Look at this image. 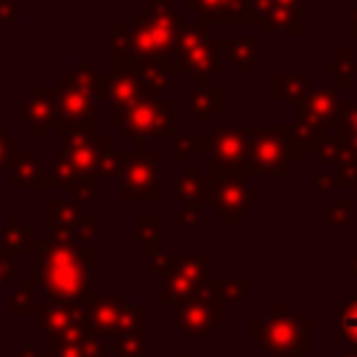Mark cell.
Returning <instances> with one entry per match:
<instances>
[{
	"mask_svg": "<svg viewBox=\"0 0 357 357\" xmlns=\"http://www.w3.org/2000/svg\"><path fill=\"white\" fill-rule=\"evenodd\" d=\"M39 251V271L45 290L56 298H75L89 284L92 254H84L70 240H50L36 243Z\"/></svg>",
	"mask_w": 357,
	"mask_h": 357,
	"instance_id": "1",
	"label": "cell"
},
{
	"mask_svg": "<svg viewBox=\"0 0 357 357\" xmlns=\"http://www.w3.org/2000/svg\"><path fill=\"white\" fill-rule=\"evenodd\" d=\"M181 28H184L181 11L173 6V0H153L148 8H139L134 14V28H131L137 59L167 61L173 56Z\"/></svg>",
	"mask_w": 357,
	"mask_h": 357,
	"instance_id": "2",
	"label": "cell"
},
{
	"mask_svg": "<svg viewBox=\"0 0 357 357\" xmlns=\"http://www.w3.org/2000/svg\"><path fill=\"white\" fill-rule=\"evenodd\" d=\"M226 39H218L212 36L209 31V22L198 20L192 25H184L178 39H176V47H173V56L165 61L167 73H198V75H220L223 73V64H220V50H223Z\"/></svg>",
	"mask_w": 357,
	"mask_h": 357,
	"instance_id": "3",
	"label": "cell"
},
{
	"mask_svg": "<svg viewBox=\"0 0 357 357\" xmlns=\"http://www.w3.org/2000/svg\"><path fill=\"white\" fill-rule=\"evenodd\" d=\"M248 151L257 173H284L290 159V128L287 126H248Z\"/></svg>",
	"mask_w": 357,
	"mask_h": 357,
	"instance_id": "4",
	"label": "cell"
},
{
	"mask_svg": "<svg viewBox=\"0 0 357 357\" xmlns=\"http://www.w3.org/2000/svg\"><path fill=\"white\" fill-rule=\"evenodd\" d=\"M209 156L212 167L220 173H243V176H257L251 165V151H248V137L237 126H215L209 134Z\"/></svg>",
	"mask_w": 357,
	"mask_h": 357,
	"instance_id": "5",
	"label": "cell"
},
{
	"mask_svg": "<svg viewBox=\"0 0 357 357\" xmlns=\"http://www.w3.org/2000/svg\"><path fill=\"white\" fill-rule=\"evenodd\" d=\"M173 126V103L159 95H142L126 114L120 131L123 137L145 139V137H165Z\"/></svg>",
	"mask_w": 357,
	"mask_h": 357,
	"instance_id": "6",
	"label": "cell"
},
{
	"mask_svg": "<svg viewBox=\"0 0 357 357\" xmlns=\"http://www.w3.org/2000/svg\"><path fill=\"white\" fill-rule=\"evenodd\" d=\"M204 195L212 201V206L226 215V220H234V212L248 209L251 201H259V190H254L248 184V176L243 173H212L209 178H204Z\"/></svg>",
	"mask_w": 357,
	"mask_h": 357,
	"instance_id": "7",
	"label": "cell"
},
{
	"mask_svg": "<svg viewBox=\"0 0 357 357\" xmlns=\"http://www.w3.org/2000/svg\"><path fill=\"white\" fill-rule=\"evenodd\" d=\"M59 134H61V156L81 173V176H98V167H100V159L103 153L109 151V142L73 126V123H64L59 120L56 123Z\"/></svg>",
	"mask_w": 357,
	"mask_h": 357,
	"instance_id": "8",
	"label": "cell"
},
{
	"mask_svg": "<svg viewBox=\"0 0 357 357\" xmlns=\"http://www.w3.org/2000/svg\"><path fill=\"white\" fill-rule=\"evenodd\" d=\"M156 167H159V153L153 151H126L123 162V198L131 201L134 195H145L148 201H159V184H156Z\"/></svg>",
	"mask_w": 357,
	"mask_h": 357,
	"instance_id": "9",
	"label": "cell"
},
{
	"mask_svg": "<svg viewBox=\"0 0 357 357\" xmlns=\"http://www.w3.org/2000/svg\"><path fill=\"white\" fill-rule=\"evenodd\" d=\"M248 8L262 25L265 36H273V33L298 36L301 33V25H298L301 0H248Z\"/></svg>",
	"mask_w": 357,
	"mask_h": 357,
	"instance_id": "10",
	"label": "cell"
},
{
	"mask_svg": "<svg viewBox=\"0 0 357 357\" xmlns=\"http://www.w3.org/2000/svg\"><path fill=\"white\" fill-rule=\"evenodd\" d=\"M103 98L109 100V123L112 126H123L128 109L142 98L139 92V81H137V67H126V70H112L103 78Z\"/></svg>",
	"mask_w": 357,
	"mask_h": 357,
	"instance_id": "11",
	"label": "cell"
},
{
	"mask_svg": "<svg viewBox=\"0 0 357 357\" xmlns=\"http://www.w3.org/2000/svg\"><path fill=\"white\" fill-rule=\"evenodd\" d=\"M56 92H59V120L73 123V126L95 134V100L98 98L84 92L81 86L70 84L64 75L59 78Z\"/></svg>",
	"mask_w": 357,
	"mask_h": 357,
	"instance_id": "12",
	"label": "cell"
},
{
	"mask_svg": "<svg viewBox=\"0 0 357 357\" xmlns=\"http://www.w3.org/2000/svg\"><path fill=\"white\" fill-rule=\"evenodd\" d=\"M187 8L204 22H257L248 0H187Z\"/></svg>",
	"mask_w": 357,
	"mask_h": 357,
	"instance_id": "13",
	"label": "cell"
},
{
	"mask_svg": "<svg viewBox=\"0 0 357 357\" xmlns=\"http://www.w3.org/2000/svg\"><path fill=\"white\" fill-rule=\"evenodd\" d=\"M337 95L332 86H318V89H310L304 98H301V123L307 126H315V128H326L329 123H335V114H337Z\"/></svg>",
	"mask_w": 357,
	"mask_h": 357,
	"instance_id": "14",
	"label": "cell"
},
{
	"mask_svg": "<svg viewBox=\"0 0 357 357\" xmlns=\"http://www.w3.org/2000/svg\"><path fill=\"white\" fill-rule=\"evenodd\" d=\"M223 103H226L223 89L212 84V75H198V84L187 95V112H192L201 126H209L212 114L220 112Z\"/></svg>",
	"mask_w": 357,
	"mask_h": 357,
	"instance_id": "15",
	"label": "cell"
},
{
	"mask_svg": "<svg viewBox=\"0 0 357 357\" xmlns=\"http://www.w3.org/2000/svg\"><path fill=\"white\" fill-rule=\"evenodd\" d=\"M22 120L36 131L33 137H45V126L59 123V92H56V86L22 100Z\"/></svg>",
	"mask_w": 357,
	"mask_h": 357,
	"instance_id": "16",
	"label": "cell"
},
{
	"mask_svg": "<svg viewBox=\"0 0 357 357\" xmlns=\"http://www.w3.org/2000/svg\"><path fill=\"white\" fill-rule=\"evenodd\" d=\"M259 42H262L259 36H231V39H226V45H223L226 59L240 75H245L254 67V61L259 56Z\"/></svg>",
	"mask_w": 357,
	"mask_h": 357,
	"instance_id": "17",
	"label": "cell"
},
{
	"mask_svg": "<svg viewBox=\"0 0 357 357\" xmlns=\"http://www.w3.org/2000/svg\"><path fill=\"white\" fill-rule=\"evenodd\" d=\"M8 184H11V187H50V178L45 176L42 165H39L33 156L17 153L14 162H11Z\"/></svg>",
	"mask_w": 357,
	"mask_h": 357,
	"instance_id": "18",
	"label": "cell"
},
{
	"mask_svg": "<svg viewBox=\"0 0 357 357\" xmlns=\"http://www.w3.org/2000/svg\"><path fill=\"white\" fill-rule=\"evenodd\" d=\"M204 192V178H201V167L195 162L184 165V176L176 178V201H187V218H195V201Z\"/></svg>",
	"mask_w": 357,
	"mask_h": 357,
	"instance_id": "19",
	"label": "cell"
},
{
	"mask_svg": "<svg viewBox=\"0 0 357 357\" xmlns=\"http://www.w3.org/2000/svg\"><path fill=\"white\" fill-rule=\"evenodd\" d=\"M170 73L165 67V61L159 59H142L137 64V81H139V92L142 95H159V89H165Z\"/></svg>",
	"mask_w": 357,
	"mask_h": 357,
	"instance_id": "20",
	"label": "cell"
},
{
	"mask_svg": "<svg viewBox=\"0 0 357 357\" xmlns=\"http://www.w3.org/2000/svg\"><path fill=\"white\" fill-rule=\"evenodd\" d=\"M81 215L75 204H47V226L56 234V240H64L78 226Z\"/></svg>",
	"mask_w": 357,
	"mask_h": 357,
	"instance_id": "21",
	"label": "cell"
},
{
	"mask_svg": "<svg viewBox=\"0 0 357 357\" xmlns=\"http://www.w3.org/2000/svg\"><path fill=\"white\" fill-rule=\"evenodd\" d=\"M310 89H312V78L301 75V73H290V75L282 73L273 81V98L276 100H296V98H304Z\"/></svg>",
	"mask_w": 357,
	"mask_h": 357,
	"instance_id": "22",
	"label": "cell"
},
{
	"mask_svg": "<svg viewBox=\"0 0 357 357\" xmlns=\"http://www.w3.org/2000/svg\"><path fill=\"white\" fill-rule=\"evenodd\" d=\"M36 245V240L31 237V231L25 226H20V218L11 215L8 223L0 229V248H14V251H22V248H31Z\"/></svg>",
	"mask_w": 357,
	"mask_h": 357,
	"instance_id": "23",
	"label": "cell"
},
{
	"mask_svg": "<svg viewBox=\"0 0 357 357\" xmlns=\"http://www.w3.org/2000/svg\"><path fill=\"white\" fill-rule=\"evenodd\" d=\"M335 126H337V137L349 145H357V100H340L337 103V114H335Z\"/></svg>",
	"mask_w": 357,
	"mask_h": 357,
	"instance_id": "24",
	"label": "cell"
},
{
	"mask_svg": "<svg viewBox=\"0 0 357 357\" xmlns=\"http://www.w3.org/2000/svg\"><path fill=\"white\" fill-rule=\"evenodd\" d=\"M70 84H75V86H81L84 92H89V95H95V98H103V75H98L95 73V67L92 64H78L70 75H64Z\"/></svg>",
	"mask_w": 357,
	"mask_h": 357,
	"instance_id": "25",
	"label": "cell"
},
{
	"mask_svg": "<svg viewBox=\"0 0 357 357\" xmlns=\"http://www.w3.org/2000/svg\"><path fill=\"white\" fill-rule=\"evenodd\" d=\"M326 73H329V75H335V81H337L340 86H349V84H351V78L357 75V61L351 59V53H349V50H340L332 61H326Z\"/></svg>",
	"mask_w": 357,
	"mask_h": 357,
	"instance_id": "26",
	"label": "cell"
},
{
	"mask_svg": "<svg viewBox=\"0 0 357 357\" xmlns=\"http://www.w3.org/2000/svg\"><path fill=\"white\" fill-rule=\"evenodd\" d=\"M17 151H20V139L11 137L6 126H0V173L8 167V162H14Z\"/></svg>",
	"mask_w": 357,
	"mask_h": 357,
	"instance_id": "27",
	"label": "cell"
},
{
	"mask_svg": "<svg viewBox=\"0 0 357 357\" xmlns=\"http://www.w3.org/2000/svg\"><path fill=\"white\" fill-rule=\"evenodd\" d=\"M340 332L346 337L357 340V298L349 307H343V312H340Z\"/></svg>",
	"mask_w": 357,
	"mask_h": 357,
	"instance_id": "28",
	"label": "cell"
},
{
	"mask_svg": "<svg viewBox=\"0 0 357 357\" xmlns=\"http://www.w3.org/2000/svg\"><path fill=\"white\" fill-rule=\"evenodd\" d=\"M20 17V3L17 0H0V25L14 22Z\"/></svg>",
	"mask_w": 357,
	"mask_h": 357,
	"instance_id": "29",
	"label": "cell"
},
{
	"mask_svg": "<svg viewBox=\"0 0 357 357\" xmlns=\"http://www.w3.org/2000/svg\"><path fill=\"white\" fill-rule=\"evenodd\" d=\"M346 215H349V204H340L337 209H332V212H329V223H332V226H343Z\"/></svg>",
	"mask_w": 357,
	"mask_h": 357,
	"instance_id": "30",
	"label": "cell"
},
{
	"mask_svg": "<svg viewBox=\"0 0 357 357\" xmlns=\"http://www.w3.org/2000/svg\"><path fill=\"white\" fill-rule=\"evenodd\" d=\"M11 273H14V265H8V259H6V257H3V251H0V284H3Z\"/></svg>",
	"mask_w": 357,
	"mask_h": 357,
	"instance_id": "31",
	"label": "cell"
},
{
	"mask_svg": "<svg viewBox=\"0 0 357 357\" xmlns=\"http://www.w3.org/2000/svg\"><path fill=\"white\" fill-rule=\"evenodd\" d=\"M81 223H84V226H81V237H89V234L95 231V226H92V223H95V215H84Z\"/></svg>",
	"mask_w": 357,
	"mask_h": 357,
	"instance_id": "32",
	"label": "cell"
},
{
	"mask_svg": "<svg viewBox=\"0 0 357 357\" xmlns=\"http://www.w3.org/2000/svg\"><path fill=\"white\" fill-rule=\"evenodd\" d=\"M349 31H351V36H357V0L351 3V25H349Z\"/></svg>",
	"mask_w": 357,
	"mask_h": 357,
	"instance_id": "33",
	"label": "cell"
},
{
	"mask_svg": "<svg viewBox=\"0 0 357 357\" xmlns=\"http://www.w3.org/2000/svg\"><path fill=\"white\" fill-rule=\"evenodd\" d=\"M329 184H335V178H329V176H318V181H315V187H329Z\"/></svg>",
	"mask_w": 357,
	"mask_h": 357,
	"instance_id": "34",
	"label": "cell"
},
{
	"mask_svg": "<svg viewBox=\"0 0 357 357\" xmlns=\"http://www.w3.org/2000/svg\"><path fill=\"white\" fill-rule=\"evenodd\" d=\"M0 201H3V192H0Z\"/></svg>",
	"mask_w": 357,
	"mask_h": 357,
	"instance_id": "35",
	"label": "cell"
}]
</instances>
